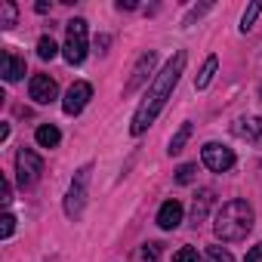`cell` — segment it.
<instances>
[{
  "label": "cell",
  "instance_id": "7a4b0ae2",
  "mask_svg": "<svg viewBox=\"0 0 262 262\" xmlns=\"http://www.w3.org/2000/svg\"><path fill=\"white\" fill-rule=\"evenodd\" d=\"M253 207L247 201H228L219 213H216V222H213V231L219 241H244L250 231H253Z\"/></svg>",
  "mask_w": 262,
  "mask_h": 262
},
{
  "label": "cell",
  "instance_id": "d6986e66",
  "mask_svg": "<svg viewBox=\"0 0 262 262\" xmlns=\"http://www.w3.org/2000/svg\"><path fill=\"white\" fill-rule=\"evenodd\" d=\"M56 53H59V47H56V40H53V37H40V40H37V56H40L43 62L56 59Z\"/></svg>",
  "mask_w": 262,
  "mask_h": 262
},
{
  "label": "cell",
  "instance_id": "cb8c5ba5",
  "mask_svg": "<svg viewBox=\"0 0 262 262\" xmlns=\"http://www.w3.org/2000/svg\"><path fill=\"white\" fill-rule=\"evenodd\" d=\"M244 262H262V241H259L256 247H250V250H247V256H244Z\"/></svg>",
  "mask_w": 262,
  "mask_h": 262
},
{
  "label": "cell",
  "instance_id": "44dd1931",
  "mask_svg": "<svg viewBox=\"0 0 262 262\" xmlns=\"http://www.w3.org/2000/svg\"><path fill=\"white\" fill-rule=\"evenodd\" d=\"M194 173H198V164H182V167L176 170V182H179V185H191V182H194Z\"/></svg>",
  "mask_w": 262,
  "mask_h": 262
},
{
  "label": "cell",
  "instance_id": "484cf974",
  "mask_svg": "<svg viewBox=\"0 0 262 262\" xmlns=\"http://www.w3.org/2000/svg\"><path fill=\"white\" fill-rule=\"evenodd\" d=\"M0 201H4V204H10V201H13V185H10L7 179H4V198H0Z\"/></svg>",
  "mask_w": 262,
  "mask_h": 262
},
{
  "label": "cell",
  "instance_id": "9c48e42d",
  "mask_svg": "<svg viewBox=\"0 0 262 262\" xmlns=\"http://www.w3.org/2000/svg\"><path fill=\"white\" fill-rule=\"evenodd\" d=\"M28 96H31L37 105H50V102L59 96V86H56V80H53L50 74H34V77L28 80Z\"/></svg>",
  "mask_w": 262,
  "mask_h": 262
},
{
  "label": "cell",
  "instance_id": "3957f363",
  "mask_svg": "<svg viewBox=\"0 0 262 262\" xmlns=\"http://www.w3.org/2000/svg\"><path fill=\"white\" fill-rule=\"evenodd\" d=\"M65 31H68V40L62 47V56L68 65H80L86 59V19L65 22Z\"/></svg>",
  "mask_w": 262,
  "mask_h": 262
},
{
  "label": "cell",
  "instance_id": "5bb4252c",
  "mask_svg": "<svg viewBox=\"0 0 262 262\" xmlns=\"http://www.w3.org/2000/svg\"><path fill=\"white\" fill-rule=\"evenodd\" d=\"M34 139H37L40 148H56L59 139H62V133H59V126H56V123H40V126H37V133H34Z\"/></svg>",
  "mask_w": 262,
  "mask_h": 262
},
{
  "label": "cell",
  "instance_id": "7c38bea8",
  "mask_svg": "<svg viewBox=\"0 0 262 262\" xmlns=\"http://www.w3.org/2000/svg\"><path fill=\"white\" fill-rule=\"evenodd\" d=\"M210 204H213V191H210V188H201V191H198V198H194V204H191V225H194V228L207 219Z\"/></svg>",
  "mask_w": 262,
  "mask_h": 262
},
{
  "label": "cell",
  "instance_id": "9a60e30c",
  "mask_svg": "<svg viewBox=\"0 0 262 262\" xmlns=\"http://www.w3.org/2000/svg\"><path fill=\"white\" fill-rule=\"evenodd\" d=\"M216 68H219V59H216V56H207V62H204L201 74L194 77V90H207V86H210V80H213V74H216Z\"/></svg>",
  "mask_w": 262,
  "mask_h": 262
},
{
  "label": "cell",
  "instance_id": "6da1fadb",
  "mask_svg": "<svg viewBox=\"0 0 262 262\" xmlns=\"http://www.w3.org/2000/svg\"><path fill=\"white\" fill-rule=\"evenodd\" d=\"M185 62H188V56H185V53H176V56L161 68V74H155L151 90L145 93L142 105H139L136 114H133V123H129V133H133V136H142L145 129L155 123V117L161 114V108L167 105V99L173 96V90H176V83H179V77H182V71H185Z\"/></svg>",
  "mask_w": 262,
  "mask_h": 262
},
{
  "label": "cell",
  "instance_id": "8992f818",
  "mask_svg": "<svg viewBox=\"0 0 262 262\" xmlns=\"http://www.w3.org/2000/svg\"><path fill=\"white\" fill-rule=\"evenodd\" d=\"M201 161H204V167H207V170H213V173H225V170H231V167H234V151H231L228 145L207 142V145H204V151H201Z\"/></svg>",
  "mask_w": 262,
  "mask_h": 262
},
{
  "label": "cell",
  "instance_id": "83f0119b",
  "mask_svg": "<svg viewBox=\"0 0 262 262\" xmlns=\"http://www.w3.org/2000/svg\"><path fill=\"white\" fill-rule=\"evenodd\" d=\"M117 10H136V0H120Z\"/></svg>",
  "mask_w": 262,
  "mask_h": 262
},
{
  "label": "cell",
  "instance_id": "2e32d148",
  "mask_svg": "<svg viewBox=\"0 0 262 262\" xmlns=\"http://www.w3.org/2000/svg\"><path fill=\"white\" fill-rule=\"evenodd\" d=\"M191 129H194V126H191L188 120H185V123H182V126L176 129V133H173V139H170V148H167L170 155H179V151L185 148V142L191 139Z\"/></svg>",
  "mask_w": 262,
  "mask_h": 262
},
{
  "label": "cell",
  "instance_id": "7402d4cb",
  "mask_svg": "<svg viewBox=\"0 0 262 262\" xmlns=\"http://www.w3.org/2000/svg\"><path fill=\"white\" fill-rule=\"evenodd\" d=\"M13 231H16V216L13 213H4V219H0V237L7 241Z\"/></svg>",
  "mask_w": 262,
  "mask_h": 262
},
{
  "label": "cell",
  "instance_id": "e0dca14e",
  "mask_svg": "<svg viewBox=\"0 0 262 262\" xmlns=\"http://www.w3.org/2000/svg\"><path fill=\"white\" fill-rule=\"evenodd\" d=\"M16 19H19V7L13 0H4V4H0V28H13Z\"/></svg>",
  "mask_w": 262,
  "mask_h": 262
},
{
  "label": "cell",
  "instance_id": "ffe728a7",
  "mask_svg": "<svg viewBox=\"0 0 262 262\" xmlns=\"http://www.w3.org/2000/svg\"><path fill=\"white\" fill-rule=\"evenodd\" d=\"M207 262H234V256H231L228 247L213 244V247H207Z\"/></svg>",
  "mask_w": 262,
  "mask_h": 262
},
{
  "label": "cell",
  "instance_id": "5b68a950",
  "mask_svg": "<svg viewBox=\"0 0 262 262\" xmlns=\"http://www.w3.org/2000/svg\"><path fill=\"white\" fill-rule=\"evenodd\" d=\"M16 173H19V185L22 188H31L40 179V173H43L40 155L31 151V148H19V155H16Z\"/></svg>",
  "mask_w": 262,
  "mask_h": 262
},
{
  "label": "cell",
  "instance_id": "4fadbf2b",
  "mask_svg": "<svg viewBox=\"0 0 262 262\" xmlns=\"http://www.w3.org/2000/svg\"><path fill=\"white\" fill-rule=\"evenodd\" d=\"M234 136L259 142V136H262V120H259V117H241V120L234 123Z\"/></svg>",
  "mask_w": 262,
  "mask_h": 262
},
{
  "label": "cell",
  "instance_id": "277c9868",
  "mask_svg": "<svg viewBox=\"0 0 262 262\" xmlns=\"http://www.w3.org/2000/svg\"><path fill=\"white\" fill-rule=\"evenodd\" d=\"M90 173H93V167L86 164V167H80V170L74 173V179H71V188H68V194H65V216H68V219H80V213H83V207H86V182H90Z\"/></svg>",
  "mask_w": 262,
  "mask_h": 262
},
{
  "label": "cell",
  "instance_id": "8fae6325",
  "mask_svg": "<svg viewBox=\"0 0 262 262\" xmlns=\"http://www.w3.org/2000/svg\"><path fill=\"white\" fill-rule=\"evenodd\" d=\"M179 222H182V204L176 198L173 201H164L161 210H158V225L164 231H173V228H179Z\"/></svg>",
  "mask_w": 262,
  "mask_h": 262
},
{
  "label": "cell",
  "instance_id": "4316f807",
  "mask_svg": "<svg viewBox=\"0 0 262 262\" xmlns=\"http://www.w3.org/2000/svg\"><path fill=\"white\" fill-rule=\"evenodd\" d=\"M108 43H111V37H108V34H102V37L96 40V50H99V53H105V47H108Z\"/></svg>",
  "mask_w": 262,
  "mask_h": 262
},
{
  "label": "cell",
  "instance_id": "f1b7e54d",
  "mask_svg": "<svg viewBox=\"0 0 262 262\" xmlns=\"http://www.w3.org/2000/svg\"><path fill=\"white\" fill-rule=\"evenodd\" d=\"M34 10H37V13H50V4H47V0H40V4H37Z\"/></svg>",
  "mask_w": 262,
  "mask_h": 262
},
{
  "label": "cell",
  "instance_id": "d4e9b609",
  "mask_svg": "<svg viewBox=\"0 0 262 262\" xmlns=\"http://www.w3.org/2000/svg\"><path fill=\"white\" fill-rule=\"evenodd\" d=\"M142 256H145V259H158V256H161V244H145V247H142Z\"/></svg>",
  "mask_w": 262,
  "mask_h": 262
},
{
  "label": "cell",
  "instance_id": "ac0fdd59",
  "mask_svg": "<svg viewBox=\"0 0 262 262\" xmlns=\"http://www.w3.org/2000/svg\"><path fill=\"white\" fill-rule=\"evenodd\" d=\"M259 13H262V4H259V0H253V4L244 10V16H241V31L247 34L253 25H256V19H259Z\"/></svg>",
  "mask_w": 262,
  "mask_h": 262
},
{
  "label": "cell",
  "instance_id": "ba28073f",
  "mask_svg": "<svg viewBox=\"0 0 262 262\" xmlns=\"http://www.w3.org/2000/svg\"><path fill=\"white\" fill-rule=\"evenodd\" d=\"M90 99H93V86H90L86 80H77V83L68 86V93H65V99H62V111H65V114H80Z\"/></svg>",
  "mask_w": 262,
  "mask_h": 262
},
{
  "label": "cell",
  "instance_id": "52a82bcc",
  "mask_svg": "<svg viewBox=\"0 0 262 262\" xmlns=\"http://www.w3.org/2000/svg\"><path fill=\"white\" fill-rule=\"evenodd\" d=\"M155 65H158V53H142V56H139V62L133 65V74H129L126 86H123V96H133V93H136L148 77H151Z\"/></svg>",
  "mask_w": 262,
  "mask_h": 262
},
{
  "label": "cell",
  "instance_id": "30bf717a",
  "mask_svg": "<svg viewBox=\"0 0 262 262\" xmlns=\"http://www.w3.org/2000/svg\"><path fill=\"white\" fill-rule=\"evenodd\" d=\"M0 74H4L7 83H16L25 77V59L16 56L13 50H4V59H0Z\"/></svg>",
  "mask_w": 262,
  "mask_h": 262
},
{
  "label": "cell",
  "instance_id": "603a6c76",
  "mask_svg": "<svg viewBox=\"0 0 262 262\" xmlns=\"http://www.w3.org/2000/svg\"><path fill=\"white\" fill-rule=\"evenodd\" d=\"M173 262H201V256H198V250H194V247H182V250H176Z\"/></svg>",
  "mask_w": 262,
  "mask_h": 262
}]
</instances>
